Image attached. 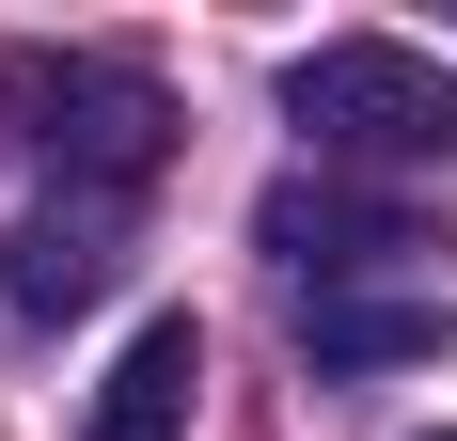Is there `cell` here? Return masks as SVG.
<instances>
[{
  "label": "cell",
  "mask_w": 457,
  "mask_h": 441,
  "mask_svg": "<svg viewBox=\"0 0 457 441\" xmlns=\"http://www.w3.org/2000/svg\"><path fill=\"white\" fill-rule=\"evenodd\" d=\"M442 441H457V426H442Z\"/></svg>",
  "instance_id": "7"
},
{
  "label": "cell",
  "mask_w": 457,
  "mask_h": 441,
  "mask_svg": "<svg viewBox=\"0 0 457 441\" xmlns=\"http://www.w3.org/2000/svg\"><path fill=\"white\" fill-rule=\"evenodd\" d=\"M269 253H284V268H395V253H426V220L395 205V189L284 174V189H269Z\"/></svg>",
  "instance_id": "4"
},
{
  "label": "cell",
  "mask_w": 457,
  "mask_h": 441,
  "mask_svg": "<svg viewBox=\"0 0 457 441\" xmlns=\"http://www.w3.org/2000/svg\"><path fill=\"white\" fill-rule=\"evenodd\" d=\"M284 127L316 142V158H395V174H426L457 142V79L426 47H395V32H331V47H300Z\"/></svg>",
  "instance_id": "1"
},
{
  "label": "cell",
  "mask_w": 457,
  "mask_h": 441,
  "mask_svg": "<svg viewBox=\"0 0 457 441\" xmlns=\"http://www.w3.org/2000/svg\"><path fill=\"white\" fill-rule=\"evenodd\" d=\"M0 111L63 158V174H95V189H142L174 158V111H158L142 63H47V47H16V63H0Z\"/></svg>",
  "instance_id": "2"
},
{
  "label": "cell",
  "mask_w": 457,
  "mask_h": 441,
  "mask_svg": "<svg viewBox=\"0 0 457 441\" xmlns=\"http://www.w3.org/2000/svg\"><path fill=\"white\" fill-rule=\"evenodd\" d=\"M111 268H127V205L79 189V205H32L16 237H0V300L32 315V331H63V315L111 300Z\"/></svg>",
  "instance_id": "3"
},
{
  "label": "cell",
  "mask_w": 457,
  "mask_h": 441,
  "mask_svg": "<svg viewBox=\"0 0 457 441\" xmlns=\"http://www.w3.org/2000/svg\"><path fill=\"white\" fill-rule=\"evenodd\" d=\"M442 331H457L442 300H347V284H316V315H300L316 379H378V362H442Z\"/></svg>",
  "instance_id": "6"
},
{
  "label": "cell",
  "mask_w": 457,
  "mask_h": 441,
  "mask_svg": "<svg viewBox=\"0 0 457 441\" xmlns=\"http://www.w3.org/2000/svg\"><path fill=\"white\" fill-rule=\"evenodd\" d=\"M189 395H205V331H189V315H142L127 362L95 379L79 441H189Z\"/></svg>",
  "instance_id": "5"
}]
</instances>
